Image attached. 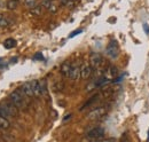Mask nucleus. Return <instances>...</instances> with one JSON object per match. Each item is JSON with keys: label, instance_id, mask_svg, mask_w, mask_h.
I'll return each mask as SVG.
<instances>
[{"label": "nucleus", "instance_id": "1", "mask_svg": "<svg viewBox=\"0 0 149 142\" xmlns=\"http://www.w3.org/2000/svg\"><path fill=\"white\" fill-rule=\"evenodd\" d=\"M9 100L19 109H24L26 106L25 102H24V96L22 94H19L17 90H14V92H12L9 94Z\"/></svg>", "mask_w": 149, "mask_h": 142}, {"label": "nucleus", "instance_id": "2", "mask_svg": "<svg viewBox=\"0 0 149 142\" xmlns=\"http://www.w3.org/2000/svg\"><path fill=\"white\" fill-rule=\"evenodd\" d=\"M104 136V129L102 127H95L87 133V140H101Z\"/></svg>", "mask_w": 149, "mask_h": 142}, {"label": "nucleus", "instance_id": "3", "mask_svg": "<svg viewBox=\"0 0 149 142\" xmlns=\"http://www.w3.org/2000/svg\"><path fill=\"white\" fill-rule=\"evenodd\" d=\"M107 54L111 57V58H116L119 54V48H118V44L116 40H111L109 42V45L107 46Z\"/></svg>", "mask_w": 149, "mask_h": 142}, {"label": "nucleus", "instance_id": "4", "mask_svg": "<svg viewBox=\"0 0 149 142\" xmlns=\"http://www.w3.org/2000/svg\"><path fill=\"white\" fill-rule=\"evenodd\" d=\"M90 63L93 69H97L103 63V58L99 53H92L90 56Z\"/></svg>", "mask_w": 149, "mask_h": 142}, {"label": "nucleus", "instance_id": "5", "mask_svg": "<svg viewBox=\"0 0 149 142\" xmlns=\"http://www.w3.org/2000/svg\"><path fill=\"white\" fill-rule=\"evenodd\" d=\"M2 104L3 106L10 112V115L13 116V117H16L17 115H19V108L15 106L10 100L9 101H5V102H2Z\"/></svg>", "mask_w": 149, "mask_h": 142}, {"label": "nucleus", "instance_id": "6", "mask_svg": "<svg viewBox=\"0 0 149 142\" xmlns=\"http://www.w3.org/2000/svg\"><path fill=\"white\" fill-rule=\"evenodd\" d=\"M92 71H93V68L92 65L90 64H84L81 68H80V77L81 79H88L92 74Z\"/></svg>", "mask_w": 149, "mask_h": 142}, {"label": "nucleus", "instance_id": "7", "mask_svg": "<svg viewBox=\"0 0 149 142\" xmlns=\"http://www.w3.org/2000/svg\"><path fill=\"white\" fill-rule=\"evenodd\" d=\"M104 112H106L104 108H96V109H94L93 111H91V112L88 113L87 117H88L90 119H97V118H100L101 116H103Z\"/></svg>", "mask_w": 149, "mask_h": 142}, {"label": "nucleus", "instance_id": "8", "mask_svg": "<svg viewBox=\"0 0 149 142\" xmlns=\"http://www.w3.org/2000/svg\"><path fill=\"white\" fill-rule=\"evenodd\" d=\"M69 78H70L71 80H78L79 78H81V77H80V68H79L78 65H72Z\"/></svg>", "mask_w": 149, "mask_h": 142}, {"label": "nucleus", "instance_id": "9", "mask_svg": "<svg viewBox=\"0 0 149 142\" xmlns=\"http://www.w3.org/2000/svg\"><path fill=\"white\" fill-rule=\"evenodd\" d=\"M71 68H72V65H71L69 62H64V63L61 65L60 71H61V73H62L64 77L69 78V76H70V71H71Z\"/></svg>", "mask_w": 149, "mask_h": 142}, {"label": "nucleus", "instance_id": "10", "mask_svg": "<svg viewBox=\"0 0 149 142\" xmlns=\"http://www.w3.org/2000/svg\"><path fill=\"white\" fill-rule=\"evenodd\" d=\"M31 87H32V90H33L35 96H40V95L42 94L40 81H38V80H32V81H31Z\"/></svg>", "mask_w": 149, "mask_h": 142}, {"label": "nucleus", "instance_id": "11", "mask_svg": "<svg viewBox=\"0 0 149 142\" xmlns=\"http://www.w3.org/2000/svg\"><path fill=\"white\" fill-rule=\"evenodd\" d=\"M19 87L24 92V94H25L26 96H35L32 87H31V83H24V84H23L22 86H19Z\"/></svg>", "mask_w": 149, "mask_h": 142}, {"label": "nucleus", "instance_id": "12", "mask_svg": "<svg viewBox=\"0 0 149 142\" xmlns=\"http://www.w3.org/2000/svg\"><path fill=\"white\" fill-rule=\"evenodd\" d=\"M3 46H5V48L10 49V48H13V47H15V46H16V40H15V39H13V38H8V39H6V40H5Z\"/></svg>", "mask_w": 149, "mask_h": 142}, {"label": "nucleus", "instance_id": "13", "mask_svg": "<svg viewBox=\"0 0 149 142\" xmlns=\"http://www.w3.org/2000/svg\"><path fill=\"white\" fill-rule=\"evenodd\" d=\"M41 10H42V5H36L33 8L30 9V14L33 16H39L41 14Z\"/></svg>", "mask_w": 149, "mask_h": 142}, {"label": "nucleus", "instance_id": "14", "mask_svg": "<svg viewBox=\"0 0 149 142\" xmlns=\"http://www.w3.org/2000/svg\"><path fill=\"white\" fill-rule=\"evenodd\" d=\"M0 126L2 129H8L10 127V123L8 120V118H5L2 116H0Z\"/></svg>", "mask_w": 149, "mask_h": 142}, {"label": "nucleus", "instance_id": "15", "mask_svg": "<svg viewBox=\"0 0 149 142\" xmlns=\"http://www.w3.org/2000/svg\"><path fill=\"white\" fill-rule=\"evenodd\" d=\"M0 116H2V117H5V118H8V119H9L10 117H13V116L10 115V112L3 106L2 103L0 104Z\"/></svg>", "mask_w": 149, "mask_h": 142}, {"label": "nucleus", "instance_id": "16", "mask_svg": "<svg viewBox=\"0 0 149 142\" xmlns=\"http://www.w3.org/2000/svg\"><path fill=\"white\" fill-rule=\"evenodd\" d=\"M17 5H19V2H17V1L9 0V1L6 3V7H7V9H9V10H15V9L17 8Z\"/></svg>", "mask_w": 149, "mask_h": 142}, {"label": "nucleus", "instance_id": "17", "mask_svg": "<svg viewBox=\"0 0 149 142\" xmlns=\"http://www.w3.org/2000/svg\"><path fill=\"white\" fill-rule=\"evenodd\" d=\"M24 5L31 9L37 5V0H24Z\"/></svg>", "mask_w": 149, "mask_h": 142}, {"label": "nucleus", "instance_id": "18", "mask_svg": "<svg viewBox=\"0 0 149 142\" xmlns=\"http://www.w3.org/2000/svg\"><path fill=\"white\" fill-rule=\"evenodd\" d=\"M53 88H54L55 92H61V90H63V88H64V85H63V83L58 81V83H55L53 85Z\"/></svg>", "mask_w": 149, "mask_h": 142}, {"label": "nucleus", "instance_id": "19", "mask_svg": "<svg viewBox=\"0 0 149 142\" xmlns=\"http://www.w3.org/2000/svg\"><path fill=\"white\" fill-rule=\"evenodd\" d=\"M97 97H99V95H95V96H93V97H92V99H91L90 101H87V102H86V103H85L84 106H81V109H80V110H84L85 108H87L88 106H91V104H92L93 102H95V101L97 100Z\"/></svg>", "mask_w": 149, "mask_h": 142}, {"label": "nucleus", "instance_id": "20", "mask_svg": "<svg viewBox=\"0 0 149 142\" xmlns=\"http://www.w3.org/2000/svg\"><path fill=\"white\" fill-rule=\"evenodd\" d=\"M10 24V22L7 19V18L2 17L0 19V28H8Z\"/></svg>", "mask_w": 149, "mask_h": 142}, {"label": "nucleus", "instance_id": "21", "mask_svg": "<svg viewBox=\"0 0 149 142\" xmlns=\"http://www.w3.org/2000/svg\"><path fill=\"white\" fill-rule=\"evenodd\" d=\"M52 3H53V1H52V0H42V2H41L42 7H44V8H46V9H49V7L52 6Z\"/></svg>", "mask_w": 149, "mask_h": 142}, {"label": "nucleus", "instance_id": "22", "mask_svg": "<svg viewBox=\"0 0 149 142\" xmlns=\"http://www.w3.org/2000/svg\"><path fill=\"white\" fill-rule=\"evenodd\" d=\"M108 72L111 74V77H116L117 73H118V69H117L116 67H110L109 70H108Z\"/></svg>", "mask_w": 149, "mask_h": 142}, {"label": "nucleus", "instance_id": "23", "mask_svg": "<svg viewBox=\"0 0 149 142\" xmlns=\"http://www.w3.org/2000/svg\"><path fill=\"white\" fill-rule=\"evenodd\" d=\"M74 5H76L74 0H67V1H65V3H64V6H65V7H68V8H74Z\"/></svg>", "mask_w": 149, "mask_h": 142}, {"label": "nucleus", "instance_id": "24", "mask_svg": "<svg viewBox=\"0 0 149 142\" xmlns=\"http://www.w3.org/2000/svg\"><path fill=\"white\" fill-rule=\"evenodd\" d=\"M48 10H49L51 13H53V14H54V13H56V12H57V7H56L54 3H52V6L49 7V9H48Z\"/></svg>", "mask_w": 149, "mask_h": 142}, {"label": "nucleus", "instance_id": "25", "mask_svg": "<svg viewBox=\"0 0 149 142\" xmlns=\"http://www.w3.org/2000/svg\"><path fill=\"white\" fill-rule=\"evenodd\" d=\"M83 32V30H76V31H74L71 35L69 36V38H74V36H77V35H79V33H81Z\"/></svg>", "mask_w": 149, "mask_h": 142}, {"label": "nucleus", "instance_id": "26", "mask_svg": "<svg viewBox=\"0 0 149 142\" xmlns=\"http://www.w3.org/2000/svg\"><path fill=\"white\" fill-rule=\"evenodd\" d=\"M93 87H96V85H95V83H92V84H90L87 87H86V90L87 92H91L92 89H93Z\"/></svg>", "mask_w": 149, "mask_h": 142}, {"label": "nucleus", "instance_id": "27", "mask_svg": "<svg viewBox=\"0 0 149 142\" xmlns=\"http://www.w3.org/2000/svg\"><path fill=\"white\" fill-rule=\"evenodd\" d=\"M143 29H145L146 33L148 35V33H149V26H148V24H146V23H145V24H143Z\"/></svg>", "mask_w": 149, "mask_h": 142}, {"label": "nucleus", "instance_id": "28", "mask_svg": "<svg viewBox=\"0 0 149 142\" xmlns=\"http://www.w3.org/2000/svg\"><path fill=\"white\" fill-rule=\"evenodd\" d=\"M70 118H71V115H67V117L63 119V122H67V120H68V119H70Z\"/></svg>", "mask_w": 149, "mask_h": 142}, {"label": "nucleus", "instance_id": "29", "mask_svg": "<svg viewBox=\"0 0 149 142\" xmlns=\"http://www.w3.org/2000/svg\"><path fill=\"white\" fill-rule=\"evenodd\" d=\"M3 17V15H2V14H1V13H0V19H1V18Z\"/></svg>", "mask_w": 149, "mask_h": 142}, {"label": "nucleus", "instance_id": "30", "mask_svg": "<svg viewBox=\"0 0 149 142\" xmlns=\"http://www.w3.org/2000/svg\"><path fill=\"white\" fill-rule=\"evenodd\" d=\"M147 140L149 141V129H148V138H147Z\"/></svg>", "mask_w": 149, "mask_h": 142}, {"label": "nucleus", "instance_id": "31", "mask_svg": "<svg viewBox=\"0 0 149 142\" xmlns=\"http://www.w3.org/2000/svg\"><path fill=\"white\" fill-rule=\"evenodd\" d=\"M14 1H17V2H19V1H21V0H14Z\"/></svg>", "mask_w": 149, "mask_h": 142}, {"label": "nucleus", "instance_id": "32", "mask_svg": "<svg viewBox=\"0 0 149 142\" xmlns=\"http://www.w3.org/2000/svg\"><path fill=\"white\" fill-rule=\"evenodd\" d=\"M0 131H2V128H1V126H0Z\"/></svg>", "mask_w": 149, "mask_h": 142}]
</instances>
